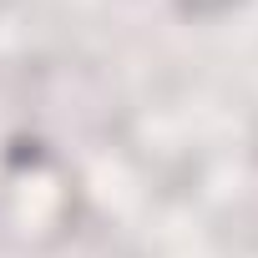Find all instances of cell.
<instances>
[{
    "label": "cell",
    "mask_w": 258,
    "mask_h": 258,
    "mask_svg": "<svg viewBox=\"0 0 258 258\" xmlns=\"http://www.w3.org/2000/svg\"><path fill=\"white\" fill-rule=\"evenodd\" d=\"M192 11H218V6H228V0H187Z\"/></svg>",
    "instance_id": "cell-1"
}]
</instances>
